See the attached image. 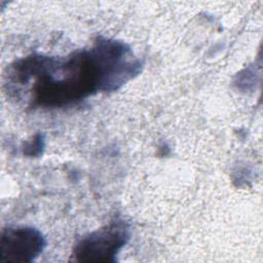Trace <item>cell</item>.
I'll return each instance as SVG.
<instances>
[{"label": "cell", "instance_id": "2", "mask_svg": "<svg viewBox=\"0 0 263 263\" xmlns=\"http://www.w3.org/2000/svg\"><path fill=\"white\" fill-rule=\"evenodd\" d=\"M129 238L127 224L115 219L79 240L74 249L78 262H114L115 256Z\"/></svg>", "mask_w": 263, "mask_h": 263}, {"label": "cell", "instance_id": "1", "mask_svg": "<svg viewBox=\"0 0 263 263\" xmlns=\"http://www.w3.org/2000/svg\"><path fill=\"white\" fill-rule=\"evenodd\" d=\"M140 61L121 41L99 38L88 50L72 53L68 59L31 55L12 66L18 83L34 79V106L58 108L75 104L100 91L118 89L137 76Z\"/></svg>", "mask_w": 263, "mask_h": 263}, {"label": "cell", "instance_id": "4", "mask_svg": "<svg viewBox=\"0 0 263 263\" xmlns=\"http://www.w3.org/2000/svg\"><path fill=\"white\" fill-rule=\"evenodd\" d=\"M41 147H42V139H41V136L38 135L33 139V141L27 144V146L25 147L24 153L31 156L37 155L41 152Z\"/></svg>", "mask_w": 263, "mask_h": 263}, {"label": "cell", "instance_id": "3", "mask_svg": "<svg viewBox=\"0 0 263 263\" xmlns=\"http://www.w3.org/2000/svg\"><path fill=\"white\" fill-rule=\"evenodd\" d=\"M42 233L33 227H9L2 231L0 262H32L44 250Z\"/></svg>", "mask_w": 263, "mask_h": 263}]
</instances>
